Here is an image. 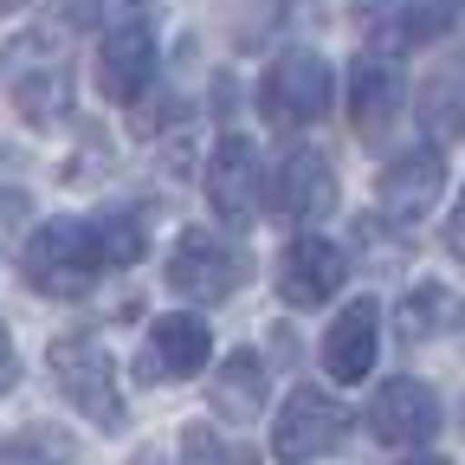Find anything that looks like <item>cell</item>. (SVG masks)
Returning a JSON list of instances; mask_svg holds the SVG:
<instances>
[{"label": "cell", "instance_id": "obj_14", "mask_svg": "<svg viewBox=\"0 0 465 465\" xmlns=\"http://www.w3.org/2000/svg\"><path fill=\"white\" fill-rule=\"evenodd\" d=\"M207 207L220 213V226H252L259 213V149L246 136H220L207 155Z\"/></svg>", "mask_w": 465, "mask_h": 465}, {"label": "cell", "instance_id": "obj_3", "mask_svg": "<svg viewBox=\"0 0 465 465\" xmlns=\"http://www.w3.org/2000/svg\"><path fill=\"white\" fill-rule=\"evenodd\" d=\"M52 381L78 414H91L104 433H124V394H116V369H110V349L97 336H58L52 342Z\"/></svg>", "mask_w": 465, "mask_h": 465}, {"label": "cell", "instance_id": "obj_9", "mask_svg": "<svg viewBox=\"0 0 465 465\" xmlns=\"http://www.w3.org/2000/svg\"><path fill=\"white\" fill-rule=\"evenodd\" d=\"M342 278H349V252L336 240H323V232H298V240L278 252V272H272L278 298L291 311H317L323 298L342 291Z\"/></svg>", "mask_w": 465, "mask_h": 465}, {"label": "cell", "instance_id": "obj_26", "mask_svg": "<svg viewBox=\"0 0 465 465\" xmlns=\"http://www.w3.org/2000/svg\"><path fill=\"white\" fill-rule=\"evenodd\" d=\"M401 465H452V459H440V452H407Z\"/></svg>", "mask_w": 465, "mask_h": 465}, {"label": "cell", "instance_id": "obj_13", "mask_svg": "<svg viewBox=\"0 0 465 465\" xmlns=\"http://www.w3.org/2000/svg\"><path fill=\"white\" fill-rule=\"evenodd\" d=\"M336 207V168L323 149H291L272 174V213L284 226H317Z\"/></svg>", "mask_w": 465, "mask_h": 465}, {"label": "cell", "instance_id": "obj_19", "mask_svg": "<svg viewBox=\"0 0 465 465\" xmlns=\"http://www.w3.org/2000/svg\"><path fill=\"white\" fill-rule=\"evenodd\" d=\"M420 116H427V130L433 136H452L465 124V58H446V65L427 78L420 91Z\"/></svg>", "mask_w": 465, "mask_h": 465}, {"label": "cell", "instance_id": "obj_1", "mask_svg": "<svg viewBox=\"0 0 465 465\" xmlns=\"http://www.w3.org/2000/svg\"><path fill=\"white\" fill-rule=\"evenodd\" d=\"M0 78L26 124H58L72 110V45L58 33H20L0 52Z\"/></svg>", "mask_w": 465, "mask_h": 465}, {"label": "cell", "instance_id": "obj_16", "mask_svg": "<svg viewBox=\"0 0 465 465\" xmlns=\"http://www.w3.org/2000/svg\"><path fill=\"white\" fill-rule=\"evenodd\" d=\"M149 72H155V33H149V20L116 26V33L97 39V91L110 104H130L149 84Z\"/></svg>", "mask_w": 465, "mask_h": 465}, {"label": "cell", "instance_id": "obj_7", "mask_svg": "<svg viewBox=\"0 0 465 465\" xmlns=\"http://www.w3.org/2000/svg\"><path fill=\"white\" fill-rule=\"evenodd\" d=\"M452 20H459V0H356V26H362L369 52H381V58L446 39Z\"/></svg>", "mask_w": 465, "mask_h": 465}, {"label": "cell", "instance_id": "obj_8", "mask_svg": "<svg viewBox=\"0 0 465 465\" xmlns=\"http://www.w3.org/2000/svg\"><path fill=\"white\" fill-rule=\"evenodd\" d=\"M213 362V330L194 311H168L149 323L143 349H136V381H194Z\"/></svg>", "mask_w": 465, "mask_h": 465}, {"label": "cell", "instance_id": "obj_5", "mask_svg": "<svg viewBox=\"0 0 465 465\" xmlns=\"http://www.w3.org/2000/svg\"><path fill=\"white\" fill-rule=\"evenodd\" d=\"M342 427H349L342 401H336L330 388H317V381H298V388L284 394L278 420H272V452H278L284 465H317V459L336 452Z\"/></svg>", "mask_w": 465, "mask_h": 465}, {"label": "cell", "instance_id": "obj_24", "mask_svg": "<svg viewBox=\"0 0 465 465\" xmlns=\"http://www.w3.org/2000/svg\"><path fill=\"white\" fill-rule=\"evenodd\" d=\"M446 252L465 265V188H459V201H452V213H446Z\"/></svg>", "mask_w": 465, "mask_h": 465}, {"label": "cell", "instance_id": "obj_15", "mask_svg": "<svg viewBox=\"0 0 465 465\" xmlns=\"http://www.w3.org/2000/svg\"><path fill=\"white\" fill-rule=\"evenodd\" d=\"M369 427H375V440H388V446H427L433 433H440V394L420 381V375H394V381H381V394L369 401Z\"/></svg>", "mask_w": 465, "mask_h": 465}, {"label": "cell", "instance_id": "obj_12", "mask_svg": "<svg viewBox=\"0 0 465 465\" xmlns=\"http://www.w3.org/2000/svg\"><path fill=\"white\" fill-rule=\"evenodd\" d=\"M446 194V155L433 149V143H414V149H401L381 174H375V201H381V213L394 220V226H407V220H420L433 201Z\"/></svg>", "mask_w": 465, "mask_h": 465}, {"label": "cell", "instance_id": "obj_18", "mask_svg": "<svg viewBox=\"0 0 465 465\" xmlns=\"http://www.w3.org/2000/svg\"><path fill=\"white\" fill-rule=\"evenodd\" d=\"M459 323H465V304L452 298L446 284H433V278H420V284L394 304V336H401V342H433V336H446V330H459Z\"/></svg>", "mask_w": 465, "mask_h": 465}, {"label": "cell", "instance_id": "obj_27", "mask_svg": "<svg viewBox=\"0 0 465 465\" xmlns=\"http://www.w3.org/2000/svg\"><path fill=\"white\" fill-rule=\"evenodd\" d=\"M26 7V0H0V20H7V14H20Z\"/></svg>", "mask_w": 465, "mask_h": 465}, {"label": "cell", "instance_id": "obj_28", "mask_svg": "<svg viewBox=\"0 0 465 465\" xmlns=\"http://www.w3.org/2000/svg\"><path fill=\"white\" fill-rule=\"evenodd\" d=\"M459 7H465V0H459Z\"/></svg>", "mask_w": 465, "mask_h": 465}, {"label": "cell", "instance_id": "obj_21", "mask_svg": "<svg viewBox=\"0 0 465 465\" xmlns=\"http://www.w3.org/2000/svg\"><path fill=\"white\" fill-rule=\"evenodd\" d=\"M72 433L65 427H20V433H7V440H0V459H7V465H72Z\"/></svg>", "mask_w": 465, "mask_h": 465}, {"label": "cell", "instance_id": "obj_10", "mask_svg": "<svg viewBox=\"0 0 465 465\" xmlns=\"http://www.w3.org/2000/svg\"><path fill=\"white\" fill-rule=\"evenodd\" d=\"M375 349H381V304H375V298H349V304L330 317L317 356H323V375H330L336 388H356V381L375 369Z\"/></svg>", "mask_w": 465, "mask_h": 465}, {"label": "cell", "instance_id": "obj_22", "mask_svg": "<svg viewBox=\"0 0 465 465\" xmlns=\"http://www.w3.org/2000/svg\"><path fill=\"white\" fill-rule=\"evenodd\" d=\"M182 465H259L252 459V446H232V440H220L213 427H188L182 433Z\"/></svg>", "mask_w": 465, "mask_h": 465}, {"label": "cell", "instance_id": "obj_6", "mask_svg": "<svg viewBox=\"0 0 465 465\" xmlns=\"http://www.w3.org/2000/svg\"><path fill=\"white\" fill-rule=\"evenodd\" d=\"M240 284H246V252L232 246V240L201 232V226H188L182 240H174V252H168V291L201 298V304H220Z\"/></svg>", "mask_w": 465, "mask_h": 465}, {"label": "cell", "instance_id": "obj_4", "mask_svg": "<svg viewBox=\"0 0 465 465\" xmlns=\"http://www.w3.org/2000/svg\"><path fill=\"white\" fill-rule=\"evenodd\" d=\"M323 110H330V65H323V52H311V45L278 52L265 65V78H259V116L272 130H304V124H317Z\"/></svg>", "mask_w": 465, "mask_h": 465}, {"label": "cell", "instance_id": "obj_23", "mask_svg": "<svg viewBox=\"0 0 465 465\" xmlns=\"http://www.w3.org/2000/svg\"><path fill=\"white\" fill-rule=\"evenodd\" d=\"M58 7H65L72 26H104V33H116V26H136L149 0H58Z\"/></svg>", "mask_w": 465, "mask_h": 465}, {"label": "cell", "instance_id": "obj_11", "mask_svg": "<svg viewBox=\"0 0 465 465\" xmlns=\"http://www.w3.org/2000/svg\"><path fill=\"white\" fill-rule=\"evenodd\" d=\"M401 110H407V78L394 58L381 52H362L356 58V72H349V124H356L362 143H388L394 124H401Z\"/></svg>", "mask_w": 465, "mask_h": 465}, {"label": "cell", "instance_id": "obj_20", "mask_svg": "<svg viewBox=\"0 0 465 465\" xmlns=\"http://www.w3.org/2000/svg\"><path fill=\"white\" fill-rule=\"evenodd\" d=\"M91 232H97L104 265H136V259H143V246H149V220H143V213H130V207L97 213V220H91Z\"/></svg>", "mask_w": 465, "mask_h": 465}, {"label": "cell", "instance_id": "obj_17", "mask_svg": "<svg viewBox=\"0 0 465 465\" xmlns=\"http://www.w3.org/2000/svg\"><path fill=\"white\" fill-rule=\"evenodd\" d=\"M207 401H213V414L220 420H252L259 407H265V362L252 356V349H232V356L213 369V388H207Z\"/></svg>", "mask_w": 465, "mask_h": 465}, {"label": "cell", "instance_id": "obj_25", "mask_svg": "<svg viewBox=\"0 0 465 465\" xmlns=\"http://www.w3.org/2000/svg\"><path fill=\"white\" fill-rule=\"evenodd\" d=\"M14 381H20V349H14V330L0 323V394H7Z\"/></svg>", "mask_w": 465, "mask_h": 465}, {"label": "cell", "instance_id": "obj_2", "mask_svg": "<svg viewBox=\"0 0 465 465\" xmlns=\"http://www.w3.org/2000/svg\"><path fill=\"white\" fill-rule=\"evenodd\" d=\"M26 284L45 291V298H84L104 272V252H97V232L84 220H45L33 240H26Z\"/></svg>", "mask_w": 465, "mask_h": 465}]
</instances>
